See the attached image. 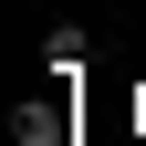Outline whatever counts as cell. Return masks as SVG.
<instances>
[{"label":"cell","mask_w":146,"mask_h":146,"mask_svg":"<svg viewBox=\"0 0 146 146\" xmlns=\"http://www.w3.org/2000/svg\"><path fill=\"white\" fill-rule=\"evenodd\" d=\"M63 136H73V125L52 115V104H21V115H11V146H63Z\"/></svg>","instance_id":"1"}]
</instances>
